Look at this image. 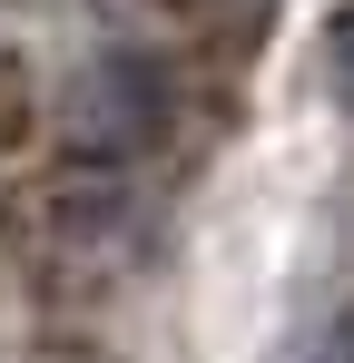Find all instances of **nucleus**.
<instances>
[{"mask_svg": "<svg viewBox=\"0 0 354 363\" xmlns=\"http://www.w3.org/2000/svg\"><path fill=\"white\" fill-rule=\"evenodd\" d=\"M325 79H335V99H345V118H354V0L335 10V30H325Z\"/></svg>", "mask_w": 354, "mask_h": 363, "instance_id": "obj_2", "label": "nucleus"}, {"mask_svg": "<svg viewBox=\"0 0 354 363\" xmlns=\"http://www.w3.org/2000/svg\"><path fill=\"white\" fill-rule=\"evenodd\" d=\"M345 363H354V314H345Z\"/></svg>", "mask_w": 354, "mask_h": 363, "instance_id": "obj_3", "label": "nucleus"}, {"mask_svg": "<svg viewBox=\"0 0 354 363\" xmlns=\"http://www.w3.org/2000/svg\"><path fill=\"white\" fill-rule=\"evenodd\" d=\"M168 118H177V89L148 50H99L69 79V138L89 157H138V147L168 138Z\"/></svg>", "mask_w": 354, "mask_h": 363, "instance_id": "obj_1", "label": "nucleus"}]
</instances>
